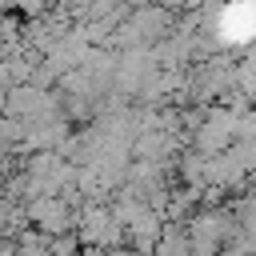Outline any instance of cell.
<instances>
[{
    "instance_id": "1",
    "label": "cell",
    "mask_w": 256,
    "mask_h": 256,
    "mask_svg": "<svg viewBox=\"0 0 256 256\" xmlns=\"http://www.w3.org/2000/svg\"><path fill=\"white\" fill-rule=\"evenodd\" d=\"M12 8L24 12L28 20H36V16H48L52 12V0H12Z\"/></svg>"
}]
</instances>
